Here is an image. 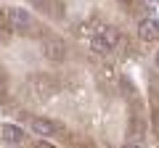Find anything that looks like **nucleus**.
I'll return each instance as SVG.
<instances>
[{"label":"nucleus","instance_id":"nucleus-1","mask_svg":"<svg viewBox=\"0 0 159 148\" xmlns=\"http://www.w3.org/2000/svg\"><path fill=\"white\" fill-rule=\"evenodd\" d=\"M0 116L61 148L151 146L127 63L13 0H0Z\"/></svg>","mask_w":159,"mask_h":148},{"label":"nucleus","instance_id":"nucleus-2","mask_svg":"<svg viewBox=\"0 0 159 148\" xmlns=\"http://www.w3.org/2000/svg\"><path fill=\"white\" fill-rule=\"evenodd\" d=\"M53 21L56 27L74 32L96 45L111 50L125 63L138 61L154 21L151 0H13Z\"/></svg>","mask_w":159,"mask_h":148},{"label":"nucleus","instance_id":"nucleus-3","mask_svg":"<svg viewBox=\"0 0 159 148\" xmlns=\"http://www.w3.org/2000/svg\"><path fill=\"white\" fill-rule=\"evenodd\" d=\"M138 69H141V90L146 101V122H148V143L159 148V24L151 29L141 56H138Z\"/></svg>","mask_w":159,"mask_h":148},{"label":"nucleus","instance_id":"nucleus-4","mask_svg":"<svg viewBox=\"0 0 159 148\" xmlns=\"http://www.w3.org/2000/svg\"><path fill=\"white\" fill-rule=\"evenodd\" d=\"M0 148H61V146H56L51 140H43V137L21 130L19 124L0 119Z\"/></svg>","mask_w":159,"mask_h":148}]
</instances>
